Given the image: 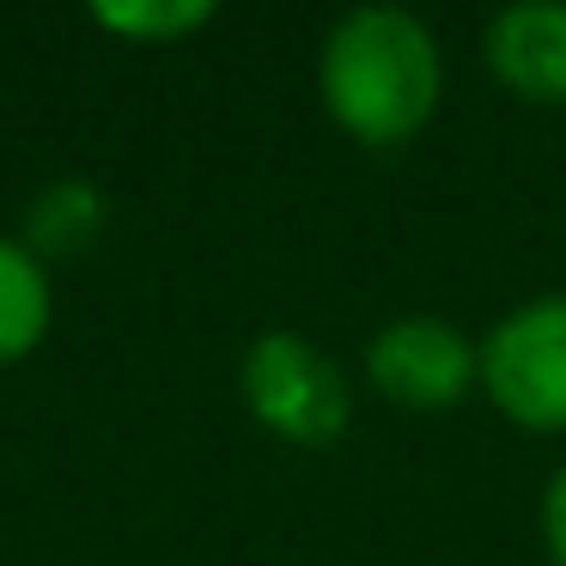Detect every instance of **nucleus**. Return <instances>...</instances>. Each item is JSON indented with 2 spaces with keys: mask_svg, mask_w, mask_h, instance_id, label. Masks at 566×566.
I'll return each instance as SVG.
<instances>
[{
  "mask_svg": "<svg viewBox=\"0 0 566 566\" xmlns=\"http://www.w3.org/2000/svg\"><path fill=\"white\" fill-rule=\"evenodd\" d=\"M317 98L347 140L371 153H396L444 104V43L408 7L366 0L347 7L317 50Z\"/></svg>",
  "mask_w": 566,
  "mask_h": 566,
  "instance_id": "f257e3e1",
  "label": "nucleus"
},
{
  "mask_svg": "<svg viewBox=\"0 0 566 566\" xmlns=\"http://www.w3.org/2000/svg\"><path fill=\"white\" fill-rule=\"evenodd\" d=\"M475 396L517 432H566V286L517 298L475 335Z\"/></svg>",
  "mask_w": 566,
  "mask_h": 566,
  "instance_id": "f03ea898",
  "label": "nucleus"
},
{
  "mask_svg": "<svg viewBox=\"0 0 566 566\" xmlns=\"http://www.w3.org/2000/svg\"><path fill=\"white\" fill-rule=\"evenodd\" d=\"M238 390H244L256 427H269L286 444H305V451L335 444L354 420V384L335 366V354H323L305 329H262L244 347Z\"/></svg>",
  "mask_w": 566,
  "mask_h": 566,
  "instance_id": "7ed1b4c3",
  "label": "nucleus"
},
{
  "mask_svg": "<svg viewBox=\"0 0 566 566\" xmlns=\"http://www.w3.org/2000/svg\"><path fill=\"white\" fill-rule=\"evenodd\" d=\"M366 384L402 415H444L475 396V335L439 311H402L371 329Z\"/></svg>",
  "mask_w": 566,
  "mask_h": 566,
  "instance_id": "20e7f679",
  "label": "nucleus"
},
{
  "mask_svg": "<svg viewBox=\"0 0 566 566\" xmlns=\"http://www.w3.org/2000/svg\"><path fill=\"white\" fill-rule=\"evenodd\" d=\"M493 86L536 111H566V0H517L481 25Z\"/></svg>",
  "mask_w": 566,
  "mask_h": 566,
  "instance_id": "39448f33",
  "label": "nucleus"
},
{
  "mask_svg": "<svg viewBox=\"0 0 566 566\" xmlns=\"http://www.w3.org/2000/svg\"><path fill=\"white\" fill-rule=\"evenodd\" d=\"M50 262L25 244V238L0 232V366L25 359L31 347L50 335Z\"/></svg>",
  "mask_w": 566,
  "mask_h": 566,
  "instance_id": "423d86ee",
  "label": "nucleus"
},
{
  "mask_svg": "<svg viewBox=\"0 0 566 566\" xmlns=\"http://www.w3.org/2000/svg\"><path fill=\"white\" fill-rule=\"evenodd\" d=\"M104 226V189L92 177H55L38 189L25 213V244L38 256H67V250L92 244V232Z\"/></svg>",
  "mask_w": 566,
  "mask_h": 566,
  "instance_id": "0eeeda50",
  "label": "nucleus"
},
{
  "mask_svg": "<svg viewBox=\"0 0 566 566\" xmlns=\"http://www.w3.org/2000/svg\"><path fill=\"white\" fill-rule=\"evenodd\" d=\"M213 19L208 0H104L92 7V25L116 31L128 43H177Z\"/></svg>",
  "mask_w": 566,
  "mask_h": 566,
  "instance_id": "6e6552de",
  "label": "nucleus"
},
{
  "mask_svg": "<svg viewBox=\"0 0 566 566\" xmlns=\"http://www.w3.org/2000/svg\"><path fill=\"white\" fill-rule=\"evenodd\" d=\"M536 536H542V554H548V566H566V457L548 469V481H542Z\"/></svg>",
  "mask_w": 566,
  "mask_h": 566,
  "instance_id": "1a4fd4ad",
  "label": "nucleus"
}]
</instances>
